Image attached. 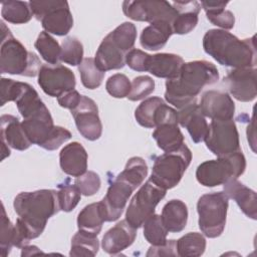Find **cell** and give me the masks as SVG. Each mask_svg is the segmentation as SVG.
<instances>
[{"label":"cell","instance_id":"9a60e30c","mask_svg":"<svg viewBox=\"0 0 257 257\" xmlns=\"http://www.w3.org/2000/svg\"><path fill=\"white\" fill-rule=\"evenodd\" d=\"M223 82L233 97L239 101H252L257 95L255 67L233 68L228 71Z\"/></svg>","mask_w":257,"mask_h":257},{"label":"cell","instance_id":"83f0119b","mask_svg":"<svg viewBox=\"0 0 257 257\" xmlns=\"http://www.w3.org/2000/svg\"><path fill=\"white\" fill-rule=\"evenodd\" d=\"M153 138L158 147L165 153L176 151L184 145V135L176 121L166 122L156 126Z\"/></svg>","mask_w":257,"mask_h":257},{"label":"cell","instance_id":"6da1fadb","mask_svg":"<svg viewBox=\"0 0 257 257\" xmlns=\"http://www.w3.org/2000/svg\"><path fill=\"white\" fill-rule=\"evenodd\" d=\"M219 79L217 67L207 60L184 62L179 74L166 81L165 99L181 109L197 101V95L206 85Z\"/></svg>","mask_w":257,"mask_h":257},{"label":"cell","instance_id":"3957f363","mask_svg":"<svg viewBox=\"0 0 257 257\" xmlns=\"http://www.w3.org/2000/svg\"><path fill=\"white\" fill-rule=\"evenodd\" d=\"M255 37L239 39L232 33L222 29H210L203 37L205 52L219 64L232 67H255Z\"/></svg>","mask_w":257,"mask_h":257},{"label":"cell","instance_id":"b9f144b4","mask_svg":"<svg viewBox=\"0 0 257 257\" xmlns=\"http://www.w3.org/2000/svg\"><path fill=\"white\" fill-rule=\"evenodd\" d=\"M15 241V225L11 223L6 215L4 205H2V217H1V234H0V255L6 257L11 248L14 246Z\"/></svg>","mask_w":257,"mask_h":257},{"label":"cell","instance_id":"816d5d0a","mask_svg":"<svg viewBox=\"0 0 257 257\" xmlns=\"http://www.w3.org/2000/svg\"><path fill=\"white\" fill-rule=\"evenodd\" d=\"M247 139H248V142L250 143L251 147H252V150L255 152V119H254V114L252 116V119H251V122L250 124L248 125L247 127Z\"/></svg>","mask_w":257,"mask_h":257},{"label":"cell","instance_id":"7a4b0ae2","mask_svg":"<svg viewBox=\"0 0 257 257\" xmlns=\"http://www.w3.org/2000/svg\"><path fill=\"white\" fill-rule=\"evenodd\" d=\"M13 207L18 215L16 224L29 240L39 237L47 220L60 211L57 191L50 189L21 192L14 198Z\"/></svg>","mask_w":257,"mask_h":257},{"label":"cell","instance_id":"30bf717a","mask_svg":"<svg viewBox=\"0 0 257 257\" xmlns=\"http://www.w3.org/2000/svg\"><path fill=\"white\" fill-rule=\"evenodd\" d=\"M204 141L206 147L218 158L240 151L239 134L233 118L212 119Z\"/></svg>","mask_w":257,"mask_h":257},{"label":"cell","instance_id":"d6986e66","mask_svg":"<svg viewBox=\"0 0 257 257\" xmlns=\"http://www.w3.org/2000/svg\"><path fill=\"white\" fill-rule=\"evenodd\" d=\"M202 113L199 104L191 103L178 111V123L185 127L195 144L205 140L209 132V124Z\"/></svg>","mask_w":257,"mask_h":257},{"label":"cell","instance_id":"7c38bea8","mask_svg":"<svg viewBox=\"0 0 257 257\" xmlns=\"http://www.w3.org/2000/svg\"><path fill=\"white\" fill-rule=\"evenodd\" d=\"M138 188L124 175L119 173L110 183L105 196L100 201L105 222L117 220L123 212L132 193Z\"/></svg>","mask_w":257,"mask_h":257},{"label":"cell","instance_id":"c3c4849f","mask_svg":"<svg viewBox=\"0 0 257 257\" xmlns=\"http://www.w3.org/2000/svg\"><path fill=\"white\" fill-rule=\"evenodd\" d=\"M70 138H71V133L68 130H66L62 126H59V125H55L52 135L50 136L47 143L44 145L43 149L47 150V151L56 150L63 143L70 140Z\"/></svg>","mask_w":257,"mask_h":257},{"label":"cell","instance_id":"ba28073f","mask_svg":"<svg viewBox=\"0 0 257 257\" xmlns=\"http://www.w3.org/2000/svg\"><path fill=\"white\" fill-rule=\"evenodd\" d=\"M29 6L33 16L41 22L47 33L64 36L68 34L73 26V18L67 1H29Z\"/></svg>","mask_w":257,"mask_h":257},{"label":"cell","instance_id":"e575fe53","mask_svg":"<svg viewBox=\"0 0 257 257\" xmlns=\"http://www.w3.org/2000/svg\"><path fill=\"white\" fill-rule=\"evenodd\" d=\"M35 48L39 52L40 56L48 64H58L60 61L61 46L49 33L41 31L34 43Z\"/></svg>","mask_w":257,"mask_h":257},{"label":"cell","instance_id":"44dd1931","mask_svg":"<svg viewBox=\"0 0 257 257\" xmlns=\"http://www.w3.org/2000/svg\"><path fill=\"white\" fill-rule=\"evenodd\" d=\"M224 193L236 202L247 217L253 220L257 219V196L253 190L237 179H232L224 184Z\"/></svg>","mask_w":257,"mask_h":257},{"label":"cell","instance_id":"7dc6e473","mask_svg":"<svg viewBox=\"0 0 257 257\" xmlns=\"http://www.w3.org/2000/svg\"><path fill=\"white\" fill-rule=\"evenodd\" d=\"M21 81H15L10 78L1 79V105L6 102L15 101L20 89Z\"/></svg>","mask_w":257,"mask_h":257},{"label":"cell","instance_id":"603a6c76","mask_svg":"<svg viewBox=\"0 0 257 257\" xmlns=\"http://www.w3.org/2000/svg\"><path fill=\"white\" fill-rule=\"evenodd\" d=\"M94 62L103 72L120 69L125 65V53L117 47L109 33L99 44L95 53Z\"/></svg>","mask_w":257,"mask_h":257},{"label":"cell","instance_id":"681fc988","mask_svg":"<svg viewBox=\"0 0 257 257\" xmlns=\"http://www.w3.org/2000/svg\"><path fill=\"white\" fill-rule=\"evenodd\" d=\"M149 256H177V241L167 240L164 245L161 246H151L146 254Z\"/></svg>","mask_w":257,"mask_h":257},{"label":"cell","instance_id":"4dcf8cb0","mask_svg":"<svg viewBox=\"0 0 257 257\" xmlns=\"http://www.w3.org/2000/svg\"><path fill=\"white\" fill-rule=\"evenodd\" d=\"M14 102L23 118L28 117L45 105L34 87L26 82H21L19 93Z\"/></svg>","mask_w":257,"mask_h":257},{"label":"cell","instance_id":"4fadbf2b","mask_svg":"<svg viewBox=\"0 0 257 257\" xmlns=\"http://www.w3.org/2000/svg\"><path fill=\"white\" fill-rule=\"evenodd\" d=\"M38 84L49 96L58 97L62 93L74 89L76 80L74 73L62 64H44L38 73Z\"/></svg>","mask_w":257,"mask_h":257},{"label":"cell","instance_id":"8992f818","mask_svg":"<svg viewBox=\"0 0 257 257\" xmlns=\"http://www.w3.org/2000/svg\"><path fill=\"white\" fill-rule=\"evenodd\" d=\"M191 160L192 153L185 144L176 151L165 153L155 159L150 180L165 190L172 189L182 180Z\"/></svg>","mask_w":257,"mask_h":257},{"label":"cell","instance_id":"f6af8a7d","mask_svg":"<svg viewBox=\"0 0 257 257\" xmlns=\"http://www.w3.org/2000/svg\"><path fill=\"white\" fill-rule=\"evenodd\" d=\"M74 184L79 189L81 195L92 196L99 191L101 181L95 172L86 171L83 175L76 177Z\"/></svg>","mask_w":257,"mask_h":257},{"label":"cell","instance_id":"7402d4cb","mask_svg":"<svg viewBox=\"0 0 257 257\" xmlns=\"http://www.w3.org/2000/svg\"><path fill=\"white\" fill-rule=\"evenodd\" d=\"M0 122L2 145L17 151H25L32 145L24 132L22 122L16 116L3 114L1 115Z\"/></svg>","mask_w":257,"mask_h":257},{"label":"cell","instance_id":"bcb514c9","mask_svg":"<svg viewBox=\"0 0 257 257\" xmlns=\"http://www.w3.org/2000/svg\"><path fill=\"white\" fill-rule=\"evenodd\" d=\"M150 54L137 48L131 49L125 54V64L133 70L144 72L149 69Z\"/></svg>","mask_w":257,"mask_h":257},{"label":"cell","instance_id":"ac0fdd59","mask_svg":"<svg viewBox=\"0 0 257 257\" xmlns=\"http://www.w3.org/2000/svg\"><path fill=\"white\" fill-rule=\"evenodd\" d=\"M137 229L132 227L126 220L116 223L102 237L101 247L104 252L110 255H116L128 248L135 241Z\"/></svg>","mask_w":257,"mask_h":257},{"label":"cell","instance_id":"ab89813d","mask_svg":"<svg viewBox=\"0 0 257 257\" xmlns=\"http://www.w3.org/2000/svg\"><path fill=\"white\" fill-rule=\"evenodd\" d=\"M83 60V45L75 37H66L61 43L60 61L72 66L79 65Z\"/></svg>","mask_w":257,"mask_h":257},{"label":"cell","instance_id":"9c48e42d","mask_svg":"<svg viewBox=\"0 0 257 257\" xmlns=\"http://www.w3.org/2000/svg\"><path fill=\"white\" fill-rule=\"evenodd\" d=\"M166 192L167 190L149 179L132 198L125 213L126 222L135 229L141 228L145 220L155 214V209L166 196Z\"/></svg>","mask_w":257,"mask_h":257},{"label":"cell","instance_id":"60d3db41","mask_svg":"<svg viewBox=\"0 0 257 257\" xmlns=\"http://www.w3.org/2000/svg\"><path fill=\"white\" fill-rule=\"evenodd\" d=\"M68 182L69 180H66L63 184H59V190L57 191L59 207L60 210L64 212L72 211L77 206L81 197V193L77 186L75 184L72 185Z\"/></svg>","mask_w":257,"mask_h":257},{"label":"cell","instance_id":"f907efd6","mask_svg":"<svg viewBox=\"0 0 257 257\" xmlns=\"http://www.w3.org/2000/svg\"><path fill=\"white\" fill-rule=\"evenodd\" d=\"M80 99H81V95L75 89L68 90L57 97L58 104L61 107L68 108L70 110H72L73 108H75L78 105V103L80 102Z\"/></svg>","mask_w":257,"mask_h":257},{"label":"cell","instance_id":"8d00e7d4","mask_svg":"<svg viewBox=\"0 0 257 257\" xmlns=\"http://www.w3.org/2000/svg\"><path fill=\"white\" fill-rule=\"evenodd\" d=\"M78 71L82 85L88 89H95L99 87L105 73L96 66L94 58L91 57H87L82 60L78 65Z\"/></svg>","mask_w":257,"mask_h":257},{"label":"cell","instance_id":"7bdbcfd3","mask_svg":"<svg viewBox=\"0 0 257 257\" xmlns=\"http://www.w3.org/2000/svg\"><path fill=\"white\" fill-rule=\"evenodd\" d=\"M155 90V81L151 76L140 75L132 81V87L126 96L132 101H137L146 98Z\"/></svg>","mask_w":257,"mask_h":257},{"label":"cell","instance_id":"484cf974","mask_svg":"<svg viewBox=\"0 0 257 257\" xmlns=\"http://www.w3.org/2000/svg\"><path fill=\"white\" fill-rule=\"evenodd\" d=\"M173 34L172 24L166 21L151 23L145 27L140 37L141 45L148 50H159L163 48Z\"/></svg>","mask_w":257,"mask_h":257},{"label":"cell","instance_id":"cb8c5ba5","mask_svg":"<svg viewBox=\"0 0 257 257\" xmlns=\"http://www.w3.org/2000/svg\"><path fill=\"white\" fill-rule=\"evenodd\" d=\"M172 6L177 11V16L172 22L173 33L183 35L191 32L198 24V15L201 4L198 1H177Z\"/></svg>","mask_w":257,"mask_h":257},{"label":"cell","instance_id":"2e32d148","mask_svg":"<svg viewBox=\"0 0 257 257\" xmlns=\"http://www.w3.org/2000/svg\"><path fill=\"white\" fill-rule=\"evenodd\" d=\"M22 126L31 144H35L41 148L47 143L55 127L50 111L46 105L24 118Z\"/></svg>","mask_w":257,"mask_h":257},{"label":"cell","instance_id":"4316f807","mask_svg":"<svg viewBox=\"0 0 257 257\" xmlns=\"http://www.w3.org/2000/svg\"><path fill=\"white\" fill-rule=\"evenodd\" d=\"M161 219L168 232L179 233L183 231L188 221L187 205L177 199L169 201L162 210Z\"/></svg>","mask_w":257,"mask_h":257},{"label":"cell","instance_id":"d6a6232c","mask_svg":"<svg viewBox=\"0 0 257 257\" xmlns=\"http://www.w3.org/2000/svg\"><path fill=\"white\" fill-rule=\"evenodd\" d=\"M99 242L97 236L78 230L71 239L70 256H94L98 252Z\"/></svg>","mask_w":257,"mask_h":257},{"label":"cell","instance_id":"52a82bcc","mask_svg":"<svg viewBox=\"0 0 257 257\" xmlns=\"http://www.w3.org/2000/svg\"><path fill=\"white\" fill-rule=\"evenodd\" d=\"M229 198L224 192L201 196L197 203L199 228L208 238L219 237L226 225Z\"/></svg>","mask_w":257,"mask_h":257},{"label":"cell","instance_id":"ffe728a7","mask_svg":"<svg viewBox=\"0 0 257 257\" xmlns=\"http://www.w3.org/2000/svg\"><path fill=\"white\" fill-rule=\"evenodd\" d=\"M87 158L83 146L77 142H72L60 151L59 165L66 175L79 177L87 171Z\"/></svg>","mask_w":257,"mask_h":257},{"label":"cell","instance_id":"5b68a950","mask_svg":"<svg viewBox=\"0 0 257 257\" xmlns=\"http://www.w3.org/2000/svg\"><path fill=\"white\" fill-rule=\"evenodd\" d=\"M245 169L246 159L240 150L217 160L203 162L196 170V178L202 186L212 188L237 179L245 172Z\"/></svg>","mask_w":257,"mask_h":257},{"label":"cell","instance_id":"d590c367","mask_svg":"<svg viewBox=\"0 0 257 257\" xmlns=\"http://www.w3.org/2000/svg\"><path fill=\"white\" fill-rule=\"evenodd\" d=\"M144 236L153 246H161L167 242L168 230L164 226L161 216L153 214L143 223Z\"/></svg>","mask_w":257,"mask_h":257},{"label":"cell","instance_id":"f546056e","mask_svg":"<svg viewBox=\"0 0 257 257\" xmlns=\"http://www.w3.org/2000/svg\"><path fill=\"white\" fill-rule=\"evenodd\" d=\"M201 7L205 10L208 20L222 28V30H229L234 27L235 16L234 14L226 10L227 1H201Z\"/></svg>","mask_w":257,"mask_h":257},{"label":"cell","instance_id":"f35d334b","mask_svg":"<svg viewBox=\"0 0 257 257\" xmlns=\"http://www.w3.org/2000/svg\"><path fill=\"white\" fill-rule=\"evenodd\" d=\"M114 43L125 54L133 49L137 39V28L132 22H123L109 32Z\"/></svg>","mask_w":257,"mask_h":257},{"label":"cell","instance_id":"277c9868","mask_svg":"<svg viewBox=\"0 0 257 257\" xmlns=\"http://www.w3.org/2000/svg\"><path fill=\"white\" fill-rule=\"evenodd\" d=\"M1 48H0V71L22 76H36L42 66L38 56L26 49L17 40L10 29L1 21Z\"/></svg>","mask_w":257,"mask_h":257},{"label":"cell","instance_id":"d4e9b609","mask_svg":"<svg viewBox=\"0 0 257 257\" xmlns=\"http://www.w3.org/2000/svg\"><path fill=\"white\" fill-rule=\"evenodd\" d=\"M184 64L180 55L174 53H157L150 56L148 71L159 77L172 79L175 78Z\"/></svg>","mask_w":257,"mask_h":257},{"label":"cell","instance_id":"1f68e13d","mask_svg":"<svg viewBox=\"0 0 257 257\" xmlns=\"http://www.w3.org/2000/svg\"><path fill=\"white\" fill-rule=\"evenodd\" d=\"M2 18L12 24H24L30 21L33 14L29 2L9 0L2 2Z\"/></svg>","mask_w":257,"mask_h":257},{"label":"cell","instance_id":"e0dca14e","mask_svg":"<svg viewBox=\"0 0 257 257\" xmlns=\"http://www.w3.org/2000/svg\"><path fill=\"white\" fill-rule=\"evenodd\" d=\"M202 113L211 119H231L235 112V103L224 91H206L199 104Z\"/></svg>","mask_w":257,"mask_h":257},{"label":"cell","instance_id":"f5cc1de1","mask_svg":"<svg viewBox=\"0 0 257 257\" xmlns=\"http://www.w3.org/2000/svg\"><path fill=\"white\" fill-rule=\"evenodd\" d=\"M41 253V251L36 247V246H29L26 245L22 248V253L21 256H30V255H34V254H39Z\"/></svg>","mask_w":257,"mask_h":257},{"label":"cell","instance_id":"f1b7e54d","mask_svg":"<svg viewBox=\"0 0 257 257\" xmlns=\"http://www.w3.org/2000/svg\"><path fill=\"white\" fill-rule=\"evenodd\" d=\"M103 222H105V217L100 202L85 206L77 216L78 230L95 236L101 231Z\"/></svg>","mask_w":257,"mask_h":257},{"label":"cell","instance_id":"8fae6325","mask_svg":"<svg viewBox=\"0 0 257 257\" xmlns=\"http://www.w3.org/2000/svg\"><path fill=\"white\" fill-rule=\"evenodd\" d=\"M123 14L135 21H146L151 23L166 21L172 24L177 11L168 1L138 0L124 1L122 3Z\"/></svg>","mask_w":257,"mask_h":257},{"label":"cell","instance_id":"74e56055","mask_svg":"<svg viewBox=\"0 0 257 257\" xmlns=\"http://www.w3.org/2000/svg\"><path fill=\"white\" fill-rule=\"evenodd\" d=\"M164 99L159 96H152L145 99L135 111V117L137 122L147 128L155 127V113L158 107L164 103Z\"/></svg>","mask_w":257,"mask_h":257},{"label":"cell","instance_id":"5bb4252c","mask_svg":"<svg viewBox=\"0 0 257 257\" xmlns=\"http://www.w3.org/2000/svg\"><path fill=\"white\" fill-rule=\"evenodd\" d=\"M77 131L88 141H96L101 137L102 124L98 115V108L94 100L81 95L78 105L71 110Z\"/></svg>","mask_w":257,"mask_h":257},{"label":"cell","instance_id":"ee69618b","mask_svg":"<svg viewBox=\"0 0 257 257\" xmlns=\"http://www.w3.org/2000/svg\"><path fill=\"white\" fill-rule=\"evenodd\" d=\"M132 82L126 75L122 73H115L108 77L105 83V89L112 97L123 98L126 97L131 91Z\"/></svg>","mask_w":257,"mask_h":257},{"label":"cell","instance_id":"836d02e7","mask_svg":"<svg viewBox=\"0 0 257 257\" xmlns=\"http://www.w3.org/2000/svg\"><path fill=\"white\" fill-rule=\"evenodd\" d=\"M206 249V239L201 233L190 232L177 240V253L181 257H198Z\"/></svg>","mask_w":257,"mask_h":257}]
</instances>
